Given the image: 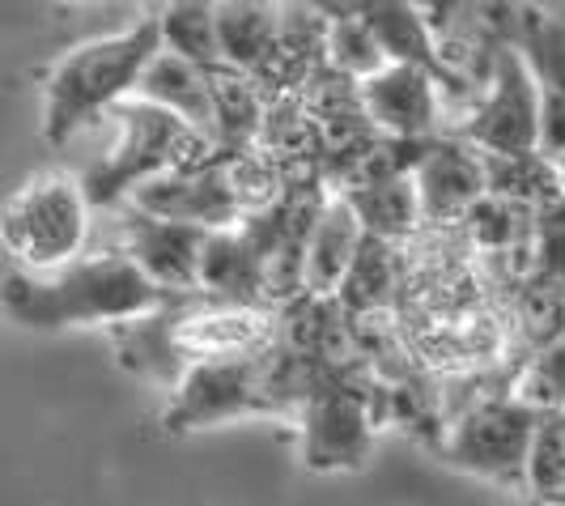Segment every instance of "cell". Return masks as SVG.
Masks as SVG:
<instances>
[{
    "instance_id": "5bb4252c",
    "label": "cell",
    "mask_w": 565,
    "mask_h": 506,
    "mask_svg": "<svg viewBox=\"0 0 565 506\" xmlns=\"http://www.w3.org/2000/svg\"><path fill=\"white\" fill-rule=\"evenodd\" d=\"M374 418H370L366 392H349L323 383L307 400V425H302V455L315 468H358L370 451Z\"/></svg>"
},
{
    "instance_id": "277c9868",
    "label": "cell",
    "mask_w": 565,
    "mask_h": 506,
    "mask_svg": "<svg viewBox=\"0 0 565 506\" xmlns=\"http://www.w3.org/2000/svg\"><path fill=\"white\" fill-rule=\"evenodd\" d=\"M89 192L73 170H39L4 204V247L18 268L52 273L82 260L89 239Z\"/></svg>"
},
{
    "instance_id": "ac0fdd59",
    "label": "cell",
    "mask_w": 565,
    "mask_h": 506,
    "mask_svg": "<svg viewBox=\"0 0 565 506\" xmlns=\"http://www.w3.org/2000/svg\"><path fill=\"white\" fill-rule=\"evenodd\" d=\"M273 94L238 68H213V112H217V149L222 158L252 154L264 133Z\"/></svg>"
},
{
    "instance_id": "4fadbf2b",
    "label": "cell",
    "mask_w": 565,
    "mask_h": 506,
    "mask_svg": "<svg viewBox=\"0 0 565 506\" xmlns=\"http://www.w3.org/2000/svg\"><path fill=\"white\" fill-rule=\"evenodd\" d=\"M170 340L183 362L204 358H252L273 340V315L255 303H204L196 310L170 315Z\"/></svg>"
},
{
    "instance_id": "52a82bcc",
    "label": "cell",
    "mask_w": 565,
    "mask_h": 506,
    "mask_svg": "<svg viewBox=\"0 0 565 506\" xmlns=\"http://www.w3.org/2000/svg\"><path fill=\"white\" fill-rule=\"evenodd\" d=\"M255 409H277V396L264 375V349L259 358H204L192 362L174 383L170 425H213L255 413Z\"/></svg>"
},
{
    "instance_id": "d6986e66",
    "label": "cell",
    "mask_w": 565,
    "mask_h": 506,
    "mask_svg": "<svg viewBox=\"0 0 565 506\" xmlns=\"http://www.w3.org/2000/svg\"><path fill=\"white\" fill-rule=\"evenodd\" d=\"M399 285L404 273H399V252L392 239H379V234H366L362 252L353 260V268L344 273V282L337 289V303L353 319H370L374 310H387L399 298Z\"/></svg>"
},
{
    "instance_id": "30bf717a",
    "label": "cell",
    "mask_w": 565,
    "mask_h": 506,
    "mask_svg": "<svg viewBox=\"0 0 565 506\" xmlns=\"http://www.w3.org/2000/svg\"><path fill=\"white\" fill-rule=\"evenodd\" d=\"M358 94H362L370 124L383 137H396V141H429V137H438L447 85L438 82L434 73H425L417 64H387L383 73H374L370 82L358 85Z\"/></svg>"
},
{
    "instance_id": "4316f807",
    "label": "cell",
    "mask_w": 565,
    "mask_h": 506,
    "mask_svg": "<svg viewBox=\"0 0 565 506\" xmlns=\"http://www.w3.org/2000/svg\"><path fill=\"white\" fill-rule=\"evenodd\" d=\"M540 154L548 162L565 158V98L544 89V115H540Z\"/></svg>"
},
{
    "instance_id": "7c38bea8",
    "label": "cell",
    "mask_w": 565,
    "mask_h": 506,
    "mask_svg": "<svg viewBox=\"0 0 565 506\" xmlns=\"http://www.w3.org/2000/svg\"><path fill=\"white\" fill-rule=\"evenodd\" d=\"M213 230L183 222H162V218H145L137 209L124 213V247L145 273L149 282L162 285L174 298H188L200 289V268H204V252H209Z\"/></svg>"
},
{
    "instance_id": "44dd1931",
    "label": "cell",
    "mask_w": 565,
    "mask_h": 506,
    "mask_svg": "<svg viewBox=\"0 0 565 506\" xmlns=\"http://www.w3.org/2000/svg\"><path fill=\"white\" fill-rule=\"evenodd\" d=\"M507 13L510 18L502 43L519 48L523 60L532 64L536 82L548 94H562L565 98V22L540 13V9H507Z\"/></svg>"
},
{
    "instance_id": "3957f363",
    "label": "cell",
    "mask_w": 565,
    "mask_h": 506,
    "mask_svg": "<svg viewBox=\"0 0 565 506\" xmlns=\"http://www.w3.org/2000/svg\"><path fill=\"white\" fill-rule=\"evenodd\" d=\"M107 119L115 124L111 149L82 175L94 209H115L149 179H162L174 170H200L222 158V149L204 133L158 103L124 98Z\"/></svg>"
},
{
    "instance_id": "7402d4cb",
    "label": "cell",
    "mask_w": 565,
    "mask_h": 506,
    "mask_svg": "<svg viewBox=\"0 0 565 506\" xmlns=\"http://www.w3.org/2000/svg\"><path fill=\"white\" fill-rule=\"evenodd\" d=\"M153 18L162 27V48L196 60L200 68H226L217 34V0H167L162 13Z\"/></svg>"
},
{
    "instance_id": "603a6c76",
    "label": "cell",
    "mask_w": 565,
    "mask_h": 506,
    "mask_svg": "<svg viewBox=\"0 0 565 506\" xmlns=\"http://www.w3.org/2000/svg\"><path fill=\"white\" fill-rule=\"evenodd\" d=\"M484 175H489V197L514 200L527 209L562 192L557 162H548L544 154H484Z\"/></svg>"
},
{
    "instance_id": "9c48e42d",
    "label": "cell",
    "mask_w": 565,
    "mask_h": 506,
    "mask_svg": "<svg viewBox=\"0 0 565 506\" xmlns=\"http://www.w3.org/2000/svg\"><path fill=\"white\" fill-rule=\"evenodd\" d=\"M413 179H417V192H422L429 230L463 225L468 213L489 197L484 154L463 137H429L417 167H413Z\"/></svg>"
},
{
    "instance_id": "f1b7e54d",
    "label": "cell",
    "mask_w": 565,
    "mask_h": 506,
    "mask_svg": "<svg viewBox=\"0 0 565 506\" xmlns=\"http://www.w3.org/2000/svg\"><path fill=\"white\" fill-rule=\"evenodd\" d=\"M60 4H94V0H60Z\"/></svg>"
},
{
    "instance_id": "9a60e30c",
    "label": "cell",
    "mask_w": 565,
    "mask_h": 506,
    "mask_svg": "<svg viewBox=\"0 0 565 506\" xmlns=\"http://www.w3.org/2000/svg\"><path fill=\"white\" fill-rule=\"evenodd\" d=\"M145 103H158L167 112L183 115L196 133H204L209 141L217 145V112H213V68H200L196 60L179 56L162 48L158 56L145 64L137 94Z\"/></svg>"
},
{
    "instance_id": "2e32d148",
    "label": "cell",
    "mask_w": 565,
    "mask_h": 506,
    "mask_svg": "<svg viewBox=\"0 0 565 506\" xmlns=\"http://www.w3.org/2000/svg\"><path fill=\"white\" fill-rule=\"evenodd\" d=\"M366 243V225L358 218L353 200L328 192L311 234H307V294L315 298H337L344 273L353 268V260Z\"/></svg>"
},
{
    "instance_id": "83f0119b",
    "label": "cell",
    "mask_w": 565,
    "mask_h": 506,
    "mask_svg": "<svg viewBox=\"0 0 565 506\" xmlns=\"http://www.w3.org/2000/svg\"><path fill=\"white\" fill-rule=\"evenodd\" d=\"M557 179H562V192H565V158H557Z\"/></svg>"
},
{
    "instance_id": "8fae6325",
    "label": "cell",
    "mask_w": 565,
    "mask_h": 506,
    "mask_svg": "<svg viewBox=\"0 0 565 506\" xmlns=\"http://www.w3.org/2000/svg\"><path fill=\"white\" fill-rule=\"evenodd\" d=\"M319 4L328 13L362 18L374 30V39L383 43V52L392 56V64H417L447 85V94H463V82L451 68V60L443 56V43L429 30V18L422 13L417 0H319Z\"/></svg>"
},
{
    "instance_id": "6da1fadb",
    "label": "cell",
    "mask_w": 565,
    "mask_h": 506,
    "mask_svg": "<svg viewBox=\"0 0 565 506\" xmlns=\"http://www.w3.org/2000/svg\"><path fill=\"white\" fill-rule=\"evenodd\" d=\"M179 298L149 282L128 252L82 255L52 273L9 264L4 310L22 328H73V324H132L174 307Z\"/></svg>"
},
{
    "instance_id": "cb8c5ba5",
    "label": "cell",
    "mask_w": 565,
    "mask_h": 506,
    "mask_svg": "<svg viewBox=\"0 0 565 506\" xmlns=\"http://www.w3.org/2000/svg\"><path fill=\"white\" fill-rule=\"evenodd\" d=\"M323 64L349 77V82H370L374 73H383L392 56L383 52V43L374 39V30L362 18H349V13H332V27H328V56Z\"/></svg>"
},
{
    "instance_id": "5b68a950",
    "label": "cell",
    "mask_w": 565,
    "mask_h": 506,
    "mask_svg": "<svg viewBox=\"0 0 565 506\" xmlns=\"http://www.w3.org/2000/svg\"><path fill=\"white\" fill-rule=\"evenodd\" d=\"M540 115H544V85L519 48L498 43L489 64V89L472 115L463 119L459 137L481 154H540Z\"/></svg>"
},
{
    "instance_id": "ba28073f",
    "label": "cell",
    "mask_w": 565,
    "mask_h": 506,
    "mask_svg": "<svg viewBox=\"0 0 565 506\" xmlns=\"http://www.w3.org/2000/svg\"><path fill=\"white\" fill-rule=\"evenodd\" d=\"M124 209H137L145 218H162V222L200 225V230H234L247 218V200L238 192L226 158L200 170H174L162 179H149L124 200Z\"/></svg>"
},
{
    "instance_id": "484cf974",
    "label": "cell",
    "mask_w": 565,
    "mask_h": 506,
    "mask_svg": "<svg viewBox=\"0 0 565 506\" xmlns=\"http://www.w3.org/2000/svg\"><path fill=\"white\" fill-rule=\"evenodd\" d=\"M532 285L565 289V192L532 213Z\"/></svg>"
},
{
    "instance_id": "e0dca14e",
    "label": "cell",
    "mask_w": 565,
    "mask_h": 506,
    "mask_svg": "<svg viewBox=\"0 0 565 506\" xmlns=\"http://www.w3.org/2000/svg\"><path fill=\"white\" fill-rule=\"evenodd\" d=\"M285 0H217L222 64L259 77L281 39Z\"/></svg>"
},
{
    "instance_id": "7a4b0ae2",
    "label": "cell",
    "mask_w": 565,
    "mask_h": 506,
    "mask_svg": "<svg viewBox=\"0 0 565 506\" xmlns=\"http://www.w3.org/2000/svg\"><path fill=\"white\" fill-rule=\"evenodd\" d=\"M158 52H162L158 18H141L137 27L64 52L43 85V141L64 145L98 115L107 119L124 98L137 94L145 64Z\"/></svg>"
},
{
    "instance_id": "d4e9b609",
    "label": "cell",
    "mask_w": 565,
    "mask_h": 506,
    "mask_svg": "<svg viewBox=\"0 0 565 506\" xmlns=\"http://www.w3.org/2000/svg\"><path fill=\"white\" fill-rule=\"evenodd\" d=\"M523 485L544 503H565V413H540Z\"/></svg>"
},
{
    "instance_id": "8992f818",
    "label": "cell",
    "mask_w": 565,
    "mask_h": 506,
    "mask_svg": "<svg viewBox=\"0 0 565 506\" xmlns=\"http://www.w3.org/2000/svg\"><path fill=\"white\" fill-rule=\"evenodd\" d=\"M540 409L523 404L519 396H493V400H477L472 409H463L451 422V434L443 451L451 455L459 468H472L481 477L527 481V451L536 439Z\"/></svg>"
},
{
    "instance_id": "ffe728a7",
    "label": "cell",
    "mask_w": 565,
    "mask_h": 506,
    "mask_svg": "<svg viewBox=\"0 0 565 506\" xmlns=\"http://www.w3.org/2000/svg\"><path fill=\"white\" fill-rule=\"evenodd\" d=\"M340 197L353 200L358 218L366 225V234H379V239H413L425 225V209H422V192H417V179L413 170L404 175H387L379 183H366V188H353V192H340Z\"/></svg>"
}]
</instances>
